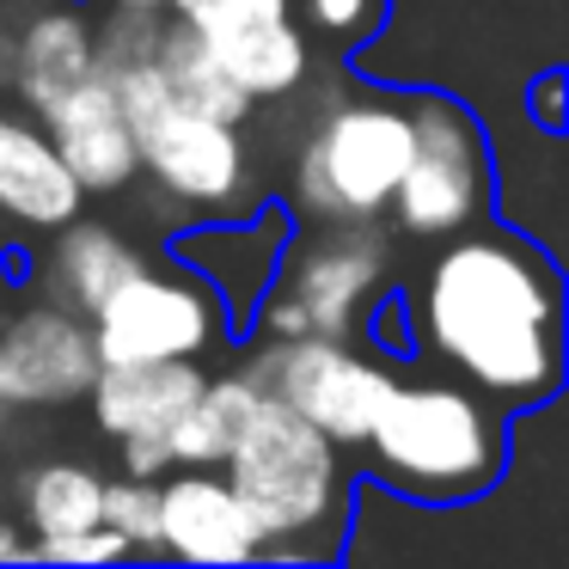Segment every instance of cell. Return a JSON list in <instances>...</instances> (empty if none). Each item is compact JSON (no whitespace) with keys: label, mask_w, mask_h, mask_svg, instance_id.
<instances>
[{"label":"cell","mask_w":569,"mask_h":569,"mask_svg":"<svg viewBox=\"0 0 569 569\" xmlns=\"http://www.w3.org/2000/svg\"><path fill=\"white\" fill-rule=\"evenodd\" d=\"M410 349H429L453 380L515 410H539L563 386V282L527 233L466 227L405 295Z\"/></svg>","instance_id":"6da1fadb"},{"label":"cell","mask_w":569,"mask_h":569,"mask_svg":"<svg viewBox=\"0 0 569 569\" xmlns=\"http://www.w3.org/2000/svg\"><path fill=\"white\" fill-rule=\"evenodd\" d=\"M361 447L373 453V478L392 496L453 508L496 490L515 435L496 398H483L478 386L453 373H417V380H392Z\"/></svg>","instance_id":"7a4b0ae2"},{"label":"cell","mask_w":569,"mask_h":569,"mask_svg":"<svg viewBox=\"0 0 569 569\" xmlns=\"http://www.w3.org/2000/svg\"><path fill=\"white\" fill-rule=\"evenodd\" d=\"M221 466L263 532V563H325L343 551V539H337L349 520L343 447L325 429H312L300 410H288L276 392L258 398L246 435Z\"/></svg>","instance_id":"3957f363"},{"label":"cell","mask_w":569,"mask_h":569,"mask_svg":"<svg viewBox=\"0 0 569 569\" xmlns=\"http://www.w3.org/2000/svg\"><path fill=\"white\" fill-rule=\"evenodd\" d=\"M392 288V233L380 221H307L282 239L276 276L251 307L263 343L288 337H361V319Z\"/></svg>","instance_id":"277c9868"},{"label":"cell","mask_w":569,"mask_h":569,"mask_svg":"<svg viewBox=\"0 0 569 569\" xmlns=\"http://www.w3.org/2000/svg\"><path fill=\"white\" fill-rule=\"evenodd\" d=\"M148 56L99 68V74L111 80L123 117H129L141 172L160 184V197L184 202V209L239 214V197H246V184H251V141H246V129L214 123V117H197V111H184V104H172Z\"/></svg>","instance_id":"5b68a950"},{"label":"cell","mask_w":569,"mask_h":569,"mask_svg":"<svg viewBox=\"0 0 569 569\" xmlns=\"http://www.w3.org/2000/svg\"><path fill=\"white\" fill-rule=\"evenodd\" d=\"M410 160L405 99H337L312 117L295 153L288 197L307 221H380Z\"/></svg>","instance_id":"8992f818"},{"label":"cell","mask_w":569,"mask_h":569,"mask_svg":"<svg viewBox=\"0 0 569 569\" xmlns=\"http://www.w3.org/2000/svg\"><path fill=\"white\" fill-rule=\"evenodd\" d=\"M405 104H410V160L392 202H386L392 227L410 239H453L466 227L490 221L496 166L483 123L447 92H417Z\"/></svg>","instance_id":"52a82bcc"},{"label":"cell","mask_w":569,"mask_h":569,"mask_svg":"<svg viewBox=\"0 0 569 569\" xmlns=\"http://www.w3.org/2000/svg\"><path fill=\"white\" fill-rule=\"evenodd\" d=\"M239 368L276 392L288 410L325 429L337 447H361L380 417L386 392H392L398 368L392 356L380 349H361L356 337H325V331H307V337H288V343H263L258 337V356H246Z\"/></svg>","instance_id":"ba28073f"},{"label":"cell","mask_w":569,"mask_h":569,"mask_svg":"<svg viewBox=\"0 0 569 569\" xmlns=\"http://www.w3.org/2000/svg\"><path fill=\"white\" fill-rule=\"evenodd\" d=\"M221 295L190 263H141L92 307L99 361H202L221 337Z\"/></svg>","instance_id":"9c48e42d"},{"label":"cell","mask_w":569,"mask_h":569,"mask_svg":"<svg viewBox=\"0 0 569 569\" xmlns=\"http://www.w3.org/2000/svg\"><path fill=\"white\" fill-rule=\"evenodd\" d=\"M184 26L251 104L295 99L312 80V38L295 0H197Z\"/></svg>","instance_id":"30bf717a"},{"label":"cell","mask_w":569,"mask_h":569,"mask_svg":"<svg viewBox=\"0 0 569 569\" xmlns=\"http://www.w3.org/2000/svg\"><path fill=\"white\" fill-rule=\"evenodd\" d=\"M99 373L92 325L56 300L0 312V417L80 405Z\"/></svg>","instance_id":"8fae6325"},{"label":"cell","mask_w":569,"mask_h":569,"mask_svg":"<svg viewBox=\"0 0 569 569\" xmlns=\"http://www.w3.org/2000/svg\"><path fill=\"white\" fill-rule=\"evenodd\" d=\"M160 551L178 563H251L263 551V532L233 496L227 471L172 466L160 478Z\"/></svg>","instance_id":"7c38bea8"},{"label":"cell","mask_w":569,"mask_h":569,"mask_svg":"<svg viewBox=\"0 0 569 569\" xmlns=\"http://www.w3.org/2000/svg\"><path fill=\"white\" fill-rule=\"evenodd\" d=\"M43 136H50V148L62 153L68 178L87 197H117V190H129L141 178L129 117H123V104H117L104 74H87L74 92H62L43 111Z\"/></svg>","instance_id":"4fadbf2b"},{"label":"cell","mask_w":569,"mask_h":569,"mask_svg":"<svg viewBox=\"0 0 569 569\" xmlns=\"http://www.w3.org/2000/svg\"><path fill=\"white\" fill-rule=\"evenodd\" d=\"M202 361H99L87 398L92 422L111 441H141V435H166L178 410L202 392Z\"/></svg>","instance_id":"5bb4252c"},{"label":"cell","mask_w":569,"mask_h":569,"mask_svg":"<svg viewBox=\"0 0 569 569\" xmlns=\"http://www.w3.org/2000/svg\"><path fill=\"white\" fill-rule=\"evenodd\" d=\"M80 202H87V190L68 178L43 123L0 111V214H13L31 233H56L80 214Z\"/></svg>","instance_id":"9a60e30c"},{"label":"cell","mask_w":569,"mask_h":569,"mask_svg":"<svg viewBox=\"0 0 569 569\" xmlns=\"http://www.w3.org/2000/svg\"><path fill=\"white\" fill-rule=\"evenodd\" d=\"M87 74H99V43H92L87 19H80L74 7L31 13L26 31L13 38V62H7V80H13L19 99L43 117L62 92H74Z\"/></svg>","instance_id":"2e32d148"},{"label":"cell","mask_w":569,"mask_h":569,"mask_svg":"<svg viewBox=\"0 0 569 569\" xmlns=\"http://www.w3.org/2000/svg\"><path fill=\"white\" fill-rule=\"evenodd\" d=\"M141 263H148V251H141L129 233H117L111 221H87V214H74V221L56 227L50 263H43V288H50L56 307L92 319V307H99L123 276H136Z\"/></svg>","instance_id":"e0dca14e"},{"label":"cell","mask_w":569,"mask_h":569,"mask_svg":"<svg viewBox=\"0 0 569 569\" xmlns=\"http://www.w3.org/2000/svg\"><path fill=\"white\" fill-rule=\"evenodd\" d=\"M148 62H153V74H160L166 99L184 104V111H197V117H214V123L246 129L251 111H258V104L221 74V62L197 43V31L184 26V13H160V31H153Z\"/></svg>","instance_id":"ac0fdd59"},{"label":"cell","mask_w":569,"mask_h":569,"mask_svg":"<svg viewBox=\"0 0 569 569\" xmlns=\"http://www.w3.org/2000/svg\"><path fill=\"white\" fill-rule=\"evenodd\" d=\"M263 386L251 380L246 368L239 373H209L202 392L178 410V422L166 429V459L172 466H221L233 453V441L246 435L251 410H258Z\"/></svg>","instance_id":"d6986e66"},{"label":"cell","mask_w":569,"mask_h":569,"mask_svg":"<svg viewBox=\"0 0 569 569\" xmlns=\"http://www.w3.org/2000/svg\"><path fill=\"white\" fill-rule=\"evenodd\" d=\"M7 490L19 496V527L31 539L99 527V508H104V478L87 459H38L19 478H7Z\"/></svg>","instance_id":"ffe728a7"},{"label":"cell","mask_w":569,"mask_h":569,"mask_svg":"<svg viewBox=\"0 0 569 569\" xmlns=\"http://www.w3.org/2000/svg\"><path fill=\"white\" fill-rule=\"evenodd\" d=\"M99 520L129 545V557H153L160 551V478H104V508Z\"/></svg>","instance_id":"44dd1931"},{"label":"cell","mask_w":569,"mask_h":569,"mask_svg":"<svg viewBox=\"0 0 569 569\" xmlns=\"http://www.w3.org/2000/svg\"><path fill=\"white\" fill-rule=\"evenodd\" d=\"M129 557V545L111 527H80V532H56V539H31V563H117Z\"/></svg>","instance_id":"7402d4cb"},{"label":"cell","mask_w":569,"mask_h":569,"mask_svg":"<svg viewBox=\"0 0 569 569\" xmlns=\"http://www.w3.org/2000/svg\"><path fill=\"white\" fill-rule=\"evenodd\" d=\"M295 13L307 31H319V38H331V43H349L373 26L380 0H295Z\"/></svg>","instance_id":"603a6c76"},{"label":"cell","mask_w":569,"mask_h":569,"mask_svg":"<svg viewBox=\"0 0 569 569\" xmlns=\"http://www.w3.org/2000/svg\"><path fill=\"white\" fill-rule=\"evenodd\" d=\"M532 117H539L545 136L563 129V68H545L539 74V87H532Z\"/></svg>","instance_id":"cb8c5ba5"},{"label":"cell","mask_w":569,"mask_h":569,"mask_svg":"<svg viewBox=\"0 0 569 569\" xmlns=\"http://www.w3.org/2000/svg\"><path fill=\"white\" fill-rule=\"evenodd\" d=\"M0 563H31V532L19 527V515H0Z\"/></svg>","instance_id":"d4e9b609"},{"label":"cell","mask_w":569,"mask_h":569,"mask_svg":"<svg viewBox=\"0 0 569 569\" xmlns=\"http://www.w3.org/2000/svg\"><path fill=\"white\" fill-rule=\"evenodd\" d=\"M111 7H123V13H166V0H111Z\"/></svg>","instance_id":"484cf974"},{"label":"cell","mask_w":569,"mask_h":569,"mask_svg":"<svg viewBox=\"0 0 569 569\" xmlns=\"http://www.w3.org/2000/svg\"><path fill=\"white\" fill-rule=\"evenodd\" d=\"M184 7H197V0H166V13H184Z\"/></svg>","instance_id":"4316f807"},{"label":"cell","mask_w":569,"mask_h":569,"mask_svg":"<svg viewBox=\"0 0 569 569\" xmlns=\"http://www.w3.org/2000/svg\"><path fill=\"white\" fill-rule=\"evenodd\" d=\"M0 496H7V466H0Z\"/></svg>","instance_id":"83f0119b"}]
</instances>
